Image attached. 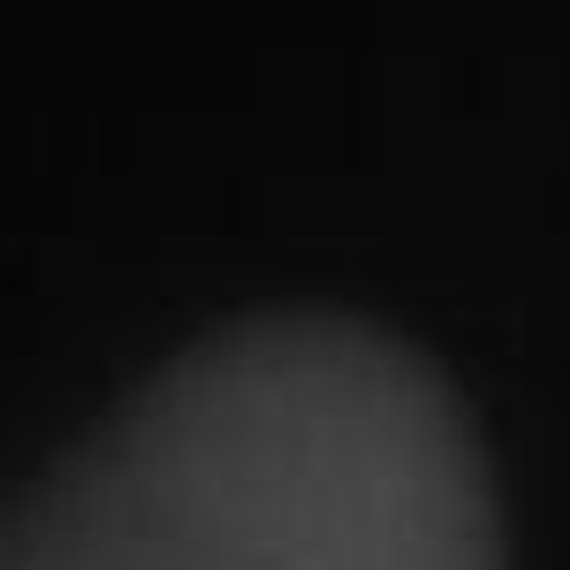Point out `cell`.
<instances>
[{"label": "cell", "instance_id": "cell-1", "mask_svg": "<svg viewBox=\"0 0 570 570\" xmlns=\"http://www.w3.org/2000/svg\"><path fill=\"white\" fill-rule=\"evenodd\" d=\"M0 570H510V540L434 357L357 312H259L16 487Z\"/></svg>", "mask_w": 570, "mask_h": 570}]
</instances>
